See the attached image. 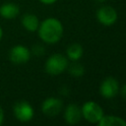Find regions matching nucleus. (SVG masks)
Instances as JSON below:
<instances>
[{
	"label": "nucleus",
	"instance_id": "nucleus-9",
	"mask_svg": "<svg viewBox=\"0 0 126 126\" xmlns=\"http://www.w3.org/2000/svg\"><path fill=\"white\" fill-rule=\"evenodd\" d=\"M82 118V110L78 104L70 103L66 106L64 110V120L67 124L76 125L81 121Z\"/></svg>",
	"mask_w": 126,
	"mask_h": 126
},
{
	"label": "nucleus",
	"instance_id": "nucleus-11",
	"mask_svg": "<svg viewBox=\"0 0 126 126\" xmlns=\"http://www.w3.org/2000/svg\"><path fill=\"white\" fill-rule=\"evenodd\" d=\"M21 23H22L23 28L26 31H28L30 32H33L37 31L40 22H39L38 18L36 17V15L32 14V13H28L22 17Z\"/></svg>",
	"mask_w": 126,
	"mask_h": 126
},
{
	"label": "nucleus",
	"instance_id": "nucleus-1",
	"mask_svg": "<svg viewBox=\"0 0 126 126\" xmlns=\"http://www.w3.org/2000/svg\"><path fill=\"white\" fill-rule=\"evenodd\" d=\"M37 33L39 38L48 44H54L58 42L64 32L62 23L56 18H46L39 23Z\"/></svg>",
	"mask_w": 126,
	"mask_h": 126
},
{
	"label": "nucleus",
	"instance_id": "nucleus-8",
	"mask_svg": "<svg viewBox=\"0 0 126 126\" xmlns=\"http://www.w3.org/2000/svg\"><path fill=\"white\" fill-rule=\"evenodd\" d=\"M63 108V102L60 98L50 96L45 98L41 103V111L44 115L53 117L58 115Z\"/></svg>",
	"mask_w": 126,
	"mask_h": 126
},
{
	"label": "nucleus",
	"instance_id": "nucleus-3",
	"mask_svg": "<svg viewBox=\"0 0 126 126\" xmlns=\"http://www.w3.org/2000/svg\"><path fill=\"white\" fill-rule=\"evenodd\" d=\"M81 110L83 118L92 124H97L104 114L102 107L94 100L86 101L82 105Z\"/></svg>",
	"mask_w": 126,
	"mask_h": 126
},
{
	"label": "nucleus",
	"instance_id": "nucleus-5",
	"mask_svg": "<svg viewBox=\"0 0 126 126\" xmlns=\"http://www.w3.org/2000/svg\"><path fill=\"white\" fill-rule=\"evenodd\" d=\"M32 53L31 50L23 44H17L14 45L8 53L9 60L16 65H22L26 64L30 59H31Z\"/></svg>",
	"mask_w": 126,
	"mask_h": 126
},
{
	"label": "nucleus",
	"instance_id": "nucleus-4",
	"mask_svg": "<svg viewBox=\"0 0 126 126\" xmlns=\"http://www.w3.org/2000/svg\"><path fill=\"white\" fill-rule=\"evenodd\" d=\"M13 113L20 122H29L33 118L34 110L32 104L27 100H19L13 106Z\"/></svg>",
	"mask_w": 126,
	"mask_h": 126
},
{
	"label": "nucleus",
	"instance_id": "nucleus-17",
	"mask_svg": "<svg viewBox=\"0 0 126 126\" xmlns=\"http://www.w3.org/2000/svg\"><path fill=\"white\" fill-rule=\"evenodd\" d=\"M4 117H5L4 110H3V108H2L1 105H0V125H2V123H3V121H4Z\"/></svg>",
	"mask_w": 126,
	"mask_h": 126
},
{
	"label": "nucleus",
	"instance_id": "nucleus-14",
	"mask_svg": "<svg viewBox=\"0 0 126 126\" xmlns=\"http://www.w3.org/2000/svg\"><path fill=\"white\" fill-rule=\"evenodd\" d=\"M67 69H68L69 74L72 75L73 77H76V78L82 77L85 74V69H84L83 65H81L77 61H73V63L71 65H68Z\"/></svg>",
	"mask_w": 126,
	"mask_h": 126
},
{
	"label": "nucleus",
	"instance_id": "nucleus-10",
	"mask_svg": "<svg viewBox=\"0 0 126 126\" xmlns=\"http://www.w3.org/2000/svg\"><path fill=\"white\" fill-rule=\"evenodd\" d=\"M20 7L16 3L7 2L0 6V16L6 20H12L19 16Z\"/></svg>",
	"mask_w": 126,
	"mask_h": 126
},
{
	"label": "nucleus",
	"instance_id": "nucleus-12",
	"mask_svg": "<svg viewBox=\"0 0 126 126\" xmlns=\"http://www.w3.org/2000/svg\"><path fill=\"white\" fill-rule=\"evenodd\" d=\"M99 126H126V120L120 116L108 114L101 117V119L97 123Z\"/></svg>",
	"mask_w": 126,
	"mask_h": 126
},
{
	"label": "nucleus",
	"instance_id": "nucleus-2",
	"mask_svg": "<svg viewBox=\"0 0 126 126\" xmlns=\"http://www.w3.org/2000/svg\"><path fill=\"white\" fill-rule=\"evenodd\" d=\"M69 65L68 58L61 53H54L50 55L44 64V70L51 76H57L67 70Z\"/></svg>",
	"mask_w": 126,
	"mask_h": 126
},
{
	"label": "nucleus",
	"instance_id": "nucleus-16",
	"mask_svg": "<svg viewBox=\"0 0 126 126\" xmlns=\"http://www.w3.org/2000/svg\"><path fill=\"white\" fill-rule=\"evenodd\" d=\"M38 1L42 4H45V5H51V4L55 3L57 0H38Z\"/></svg>",
	"mask_w": 126,
	"mask_h": 126
},
{
	"label": "nucleus",
	"instance_id": "nucleus-13",
	"mask_svg": "<svg viewBox=\"0 0 126 126\" xmlns=\"http://www.w3.org/2000/svg\"><path fill=\"white\" fill-rule=\"evenodd\" d=\"M83 53H84V49L80 43H72L68 45L66 49L67 58L71 61H78L79 59L82 58Z\"/></svg>",
	"mask_w": 126,
	"mask_h": 126
},
{
	"label": "nucleus",
	"instance_id": "nucleus-7",
	"mask_svg": "<svg viewBox=\"0 0 126 126\" xmlns=\"http://www.w3.org/2000/svg\"><path fill=\"white\" fill-rule=\"evenodd\" d=\"M117 18H118V14L116 10L111 6L108 5L101 6L96 11V20L102 26L110 27L114 25L117 21Z\"/></svg>",
	"mask_w": 126,
	"mask_h": 126
},
{
	"label": "nucleus",
	"instance_id": "nucleus-15",
	"mask_svg": "<svg viewBox=\"0 0 126 126\" xmlns=\"http://www.w3.org/2000/svg\"><path fill=\"white\" fill-rule=\"evenodd\" d=\"M119 92H120L121 96H122L124 99H126V84H124V85H123V86L120 88Z\"/></svg>",
	"mask_w": 126,
	"mask_h": 126
},
{
	"label": "nucleus",
	"instance_id": "nucleus-19",
	"mask_svg": "<svg viewBox=\"0 0 126 126\" xmlns=\"http://www.w3.org/2000/svg\"><path fill=\"white\" fill-rule=\"evenodd\" d=\"M95 1H97V2H100V3H101V2H104L105 0H95Z\"/></svg>",
	"mask_w": 126,
	"mask_h": 126
},
{
	"label": "nucleus",
	"instance_id": "nucleus-18",
	"mask_svg": "<svg viewBox=\"0 0 126 126\" xmlns=\"http://www.w3.org/2000/svg\"><path fill=\"white\" fill-rule=\"evenodd\" d=\"M2 37H3V29H2L1 26H0V41H1Z\"/></svg>",
	"mask_w": 126,
	"mask_h": 126
},
{
	"label": "nucleus",
	"instance_id": "nucleus-6",
	"mask_svg": "<svg viewBox=\"0 0 126 126\" xmlns=\"http://www.w3.org/2000/svg\"><path fill=\"white\" fill-rule=\"evenodd\" d=\"M119 90H120V87H119L118 81L111 76L104 78L99 85L100 95L107 99L115 97L119 93Z\"/></svg>",
	"mask_w": 126,
	"mask_h": 126
}]
</instances>
